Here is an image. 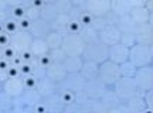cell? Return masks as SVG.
Segmentation results:
<instances>
[{"label":"cell","instance_id":"cell-15","mask_svg":"<svg viewBox=\"0 0 153 113\" xmlns=\"http://www.w3.org/2000/svg\"><path fill=\"white\" fill-rule=\"evenodd\" d=\"M26 58V59H30V58H31V56H30V52H26L24 55H23Z\"/></svg>","mask_w":153,"mask_h":113},{"label":"cell","instance_id":"cell-9","mask_svg":"<svg viewBox=\"0 0 153 113\" xmlns=\"http://www.w3.org/2000/svg\"><path fill=\"white\" fill-rule=\"evenodd\" d=\"M28 25H30V23H28L27 20H26V21H23V23H21V27H23V28H27Z\"/></svg>","mask_w":153,"mask_h":113},{"label":"cell","instance_id":"cell-10","mask_svg":"<svg viewBox=\"0 0 153 113\" xmlns=\"http://www.w3.org/2000/svg\"><path fill=\"white\" fill-rule=\"evenodd\" d=\"M64 100H65V102H70V100H71V95H70V93H67V95L64 96Z\"/></svg>","mask_w":153,"mask_h":113},{"label":"cell","instance_id":"cell-3","mask_svg":"<svg viewBox=\"0 0 153 113\" xmlns=\"http://www.w3.org/2000/svg\"><path fill=\"white\" fill-rule=\"evenodd\" d=\"M82 21H84L85 24H89V23H91V17H89V16H84V17H82Z\"/></svg>","mask_w":153,"mask_h":113},{"label":"cell","instance_id":"cell-6","mask_svg":"<svg viewBox=\"0 0 153 113\" xmlns=\"http://www.w3.org/2000/svg\"><path fill=\"white\" fill-rule=\"evenodd\" d=\"M7 42V38L4 35H0V44H6Z\"/></svg>","mask_w":153,"mask_h":113},{"label":"cell","instance_id":"cell-1","mask_svg":"<svg viewBox=\"0 0 153 113\" xmlns=\"http://www.w3.org/2000/svg\"><path fill=\"white\" fill-rule=\"evenodd\" d=\"M6 27H7L9 31H14V30H16V24H14V23H11V21H10V23H7V25H6Z\"/></svg>","mask_w":153,"mask_h":113},{"label":"cell","instance_id":"cell-5","mask_svg":"<svg viewBox=\"0 0 153 113\" xmlns=\"http://www.w3.org/2000/svg\"><path fill=\"white\" fill-rule=\"evenodd\" d=\"M41 62L44 65H47L50 62V59H48V56H43V59H41Z\"/></svg>","mask_w":153,"mask_h":113},{"label":"cell","instance_id":"cell-2","mask_svg":"<svg viewBox=\"0 0 153 113\" xmlns=\"http://www.w3.org/2000/svg\"><path fill=\"white\" fill-rule=\"evenodd\" d=\"M23 13H24V11H23V8H20V7L14 10V14H16L17 17H21V16H23Z\"/></svg>","mask_w":153,"mask_h":113},{"label":"cell","instance_id":"cell-11","mask_svg":"<svg viewBox=\"0 0 153 113\" xmlns=\"http://www.w3.org/2000/svg\"><path fill=\"white\" fill-rule=\"evenodd\" d=\"M23 72H24V73L30 72V66H23Z\"/></svg>","mask_w":153,"mask_h":113},{"label":"cell","instance_id":"cell-14","mask_svg":"<svg viewBox=\"0 0 153 113\" xmlns=\"http://www.w3.org/2000/svg\"><path fill=\"white\" fill-rule=\"evenodd\" d=\"M11 54H13V51H11V49H6V55H7V56H10Z\"/></svg>","mask_w":153,"mask_h":113},{"label":"cell","instance_id":"cell-7","mask_svg":"<svg viewBox=\"0 0 153 113\" xmlns=\"http://www.w3.org/2000/svg\"><path fill=\"white\" fill-rule=\"evenodd\" d=\"M27 86H34V79H33V78L27 79Z\"/></svg>","mask_w":153,"mask_h":113},{"label":"cell","instance_id":"cell-12","mask_svg":"<svg viewBox=\"0 0 153 113\" xmlns=\"http://www.w3.org/2000/svg\"><path fill=\"white\" fill-rule=\"evenodd\" d=\"M41 0H34V6H41Z\"/></svg>","mask_w":153,"mask_h":113},{"label":"cell","instance_id":"cell-4","mask_svg":"<svg viewBox=\"0 0 153 113\" xmlns=\"http://www.w3.org/2000/svg\"><path fill=\"white\" fill-rule=\"evenodd\" d=\"M70 28H71L73 31H77V30H78V24H77V23H73V24L70 25Z\"/></svg>","mask_w":153,"mask_h":113},{"label":"cell","instance_id":"cell-13","mask_svg":"<svg viewBox=\"0 0 153 113\" xmlns=\"http://www.w3.org/2000/svg\"><path fill=\"white\" fill-rule=\"evenodd\" d=\"M6 66H7V64H6L4 61H1V62H0V68H6Z\"/></svg>","mask_w":153,"mask_h":113},{"label":"cell","instance_id":"cell-8","mask_svg":"<svg viewBox=\"0 0 153 113\" xmlns=\"http://www.w3.org/2000/svg\"><path fill=\"white\" fill-rule=\"evenodd\" d=\"M9 75H10V76H16L17 71H16V69H10V71H9Z\"/></svg>","mask_w":153,"mask_h":113}]
</instances>
